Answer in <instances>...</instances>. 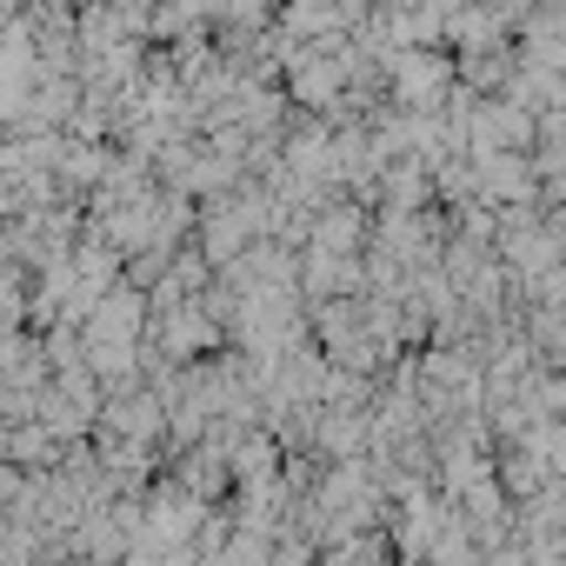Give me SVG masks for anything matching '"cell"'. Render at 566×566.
<instances>
[{"instance_id": "6da1fadb", "label": "cell", "mask_w": 566, "mask_h": 566, "mask_svg": "<svg viewBox=\"0 0 566 566\" xmlns=\"http://www.w3.org/2000/svg\"><path fill=\"white\" fill-rule=\"evenodd\" d=\"M394 81H400V94H407L413 107H427V101H440V87H447V61H433L427 48H407V54H394Z\"/></svg>"}, {"instance_id": "7a4b0ae2", "label": "cell", "mask_w": 566, "mask_h": 566, "mask_svg": "<svg viewBox=\"0 0 566 566\" xmlns=\"http://www.w3.org/2000/svg\"><path fill=\"white\" fill-rule=\"evenodd\" d=\"M294 34H314V28H334V0H301V8L287 14Z\"/></svg>"}]
</instances>
